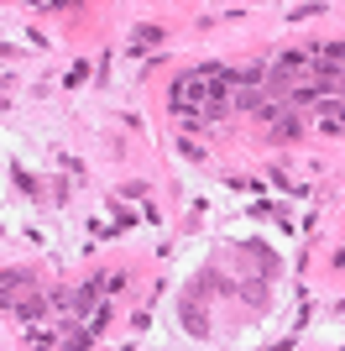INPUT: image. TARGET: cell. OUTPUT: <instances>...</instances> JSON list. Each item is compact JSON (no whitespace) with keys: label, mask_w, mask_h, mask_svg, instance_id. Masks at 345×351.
Returning a JSON list of instances; mask_svg holds the SVG:
<instances>
[{"label":"cell","mask_w":345,"mask_h":351,"mask_svg":"<svg viewBox=\"0 0 345 351\" xmlns=\"http://www.w3.org/2000/svg\"><path fill=\"white\" fill-rule=\"evenodd\" d=\"M178 320H183V330L194 341H209V315H204V304L188 293V299H178Z\"/></svg>","instance_id":"obj_1"},{"label":"cell","mask_w":345,"mask_h":351,"mask_svg":"<svg viewBox=\"0 0 345 351\" xmlns=\"http://www.w3.org/2000/svg\"><path fill=\"white\" fill-rule=\"evenodd\" d=\"M246 252H251V257H257V267H261V278H272V273H277V252H267V247H261V241H251V247H246Z\"/></svg>","instance_id":"obj_2"},{"label":"cell","mask_w":345,"mask_h":351,"mask_svg":"<svg viewBox=\"0 0 345 351\" xmlns=\"http://www.w3.org/2000/svg\"><path fill=\"white\" fill-rule=\"evenodd\" d=\"M272 136H277V142H293V136H298V116H283V121H272Z\"/></svg>","instance_id":"obj_3"},{"label":"cell","mask_w":345,"mask_h":351,"mask_svg":"<svg viewBox=\"0 0 345 351\" xmlns=\"http://www.w3.org/2000/svg\"><path fill=\"white\" fill-rule=\"evenodd\" d=\"M131 43H136V53H142V43H146V47L162 43V27H136V32H131Z\"/></svg>","instance_id":"obj_4"},{"label":"cell","mask_w":345,"mask_h":351,"mask_svg":"<svg viewBox=\"0 0 345 351\" xmlns=\"http://www.w3.org/2000/svg\"><path fill=\"white\" fill-rule=\"evenodd\" d=\"M267 283H272V278H267ZM267 283H246V304H267Z\"/></svg>","instance_id":"obj_5"},{"label":"cell","mask_w":345,"mask_h":351,"mask_svg":"<svg viewBox=\"0 0 345 351\" xmlns=\"http://www.w3.org/2000/svg\"><path fill=\"white\" fill-rule=\"evenodd\" d=\"M319 58H324V63H345V43H324V47H319Z\"/></svg>","instance_id":"obj_6"},{"label":"cell","mask_w":345,"mask_h":351,"mask_svg":"<svg viewBox=\"0 0 345 351\" xmlns=\"http://www.w3.org/2000/svg\"><path fill=\"white\" fill-rule=\"evenodd\" d=\"M11 184H16V189H21V194H31V189H37V184H31V173H27V168H11Z\"/></svg>","instance_id":"obj_7"},{"label":"cell","mask_w":345,"mask_h":351,"mask_svg":"<svg viewBox=\"0 0 345 351\" xmlns=\"http://www.w3.org/2000/svg\"><path fill=\"white\" fill-rule=\"evenodd\" d=\"M0 283H5V293H16V289H27V273H11V267H5V278H0Z\"/></svg>","instance_id":"obj_8"},{"label":"cell","mask_w":345,"mask_h":351,"mask_svg":"<svg viewBox=\"0 0 345 351\" xmlns=\"http://www.w3.org/2000/svg\"><path fill=\"white\" fill-rule=\"evenodd\" d=\"M37 11H58V5H73V0H31Z\"/></svg>","instance_id":"obj_9"}]
</instances>
